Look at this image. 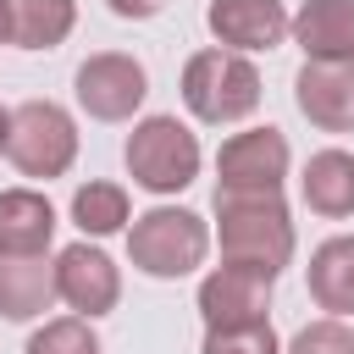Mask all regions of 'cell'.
Returning <instances> with one entry per match:
<instances>
[{"instance_id": "cell-12", "label": "cell", "mask_w": 354, "mask_h": 354, "mask_svg": "<svg viewBox=\"0 0 354 354\" xmlns=\"http://www.w3.org/2000/svg\"><path fill=\"white\" fill-rule=\"evenodd\" d=\"M55 299L50 254H0V321H44Z\"/></svg>"}, {"instance_id": "cell-20", "label": "cell", "mask_w": 354, "mask_h": 354, "mask_svg": "<svg viewBox=\"0 0 354 354\" xmlns=\"http://www.w3.org/2000/svg\"><path fill=\"white\" fill-rule=\"evenodd\" d=\"M199 354H282V337L271 321H243V326H205Z\"/></svg>"}, {"instance_id": "cell-14", "label": "cell", "mask_w": 354, "mask_h": 354, "mask_svg": "<svg viewBox=\"0 0 354 354\" xmlns=\"http://www.w3.org/2000/svg\"><path fill=\"white\" fill-rule=\"evenodd\" d=\"M55 205L39 188H0V254H50Z\"/></svg>"}, {"instance_id": "cell-24", "label": "cell", "mask_w": 354, "mask_h": 354, "mask_svg": "<svg viewBox=\"0 0 354 354\" xmlns=\"http://www.w3.org/2000/svg\"><path fill=\"white\" fill-rule=\"evenodd\" d=\"M0 44H11V28H6V0H0Z\"/></svg>"}, {"instance_id": "cell-18", "label": "cell", "mask_w": 354, "mask_h": 354, "mask_svg": "<svg viewBox=\"0 0 354 354\" xmlns=\"http://www.w3.org/2000/svg\"><path fill=\"white\" fill-rule=\"evenodd\" d=\"M127 221H133V199H127L122 183H105V177L77 183V194H72V227H77L83 238L127 232Z\"/></svg>"}, {"instance_id": "cell-13", "label": "cell", "mask_w": 354, "mask_h": 354, "mask_svg": "<svg viewBox=\"0 0 354 354\" xmlns=\"http://www.w3.org/2000/svg\"><path fill=\"white\" fill-rule=\"evenodd\" d=\"M288 39L304 61H348L354 55V0H304L293 11Z\"/></svg>"}, {"instance_id": "cell-16", "label": "cell", "mask_w": 354, "mask_h": 354, "mask_svg": "<svg viewBox=\"0 0 354 354\" xmlns=\"http://www.w3.org/2000/svg\"><path fill=\"white\" fill-rule=\"evenodd\" d=\"M299 199L326 221L354 216V149H315L299 171Z\"/></svg>"}, {"instance_id": "cell-9", "label": "cell", "mask_w": 354, "mask_h": 354, "mask_svg": "<svg viewBox=\"0 0 354 354\" xmlns=\"http://www.w3.org/2000/svg\"><path fill=\"white\" fill-rule=\"evenodd\" d=\"M199 321L205 326H243V321H271V277L249 266H210L199 277Z\"/></svg>"}, {"instance_id": "cell-15", "label": "cell", "mask_w": 354, "mask_h": 354, "mask_svg": "<svg viewBox=\"0 0 354 354\" xmlns=\"http://www.w3.org/2000/svg\"><path fill=\"white\" fill-rule=\"evenodd\" d=\"M304 282H310V299L315 310L326 315H354V232H332L310 249V266H304Z\"/></svg>"}, {"instance_id": "cell-21", "label": "cell", "mask_w": 354, "mask_h": 354, "mask_svg": "<svg viewBox=\"0 0 354 354\" xmlns=\"http://www.w3.org/2000/svg\"><path fill=\"white\" fill-rule=\"evenodd\" d=\"M282 354H354V326L343 315H315L282 343Z\"/></svg>"}, {"instance_id": "cell-6", "label": "cell", "mask_w": 354, "mask_h": 354, "mask_svg": "<svg viewBox=\"0 0 354 354\" xmlns=\"http://www.w3.org/2000/svg\"><path fill=\"white\" fill-rule=\"evenodd\" d=\"M72 100L88 122H133L149 100V72L127 50H94L72 72Z\"/></svg>"}, {"instance_id": "cell-7", "label": "cell", "mask_w": 354, "mask_h": 354, "mask_svg": "<svg viewBox=\"0 0 354 354\" xmlns=\"http://www.w3.org/2000/svg\"><path fill=\"white\" fill-rule=\"evenodd\" d=\"M293 166L282 127H243L216 149V194H282Z\"/></svg>"}, {"instance_id": "cell-3", "label": "cell", "mask_w": 354, "mask_h": 354, "mask_svg": "<svg viewBox=\"0 0 354 354\" xmlns=\"http://www.w3.org/2000/svg\"><path fill=\"white\" fill-rule=\"evenodd\" d=\"M210 243H216L210 221L188 205H171V199H160L127 221V260H133V271H144L155 282L194 277L205 266Z\"/></svg>"}, {"instance_id": "cell-10", "label": "cell", "mask_w": 354, "mask_h": 354, "mask_svg": "<svg viewBox=\"0 0 354 354\" xmlns=\"http://www.w3.org/2000/svg\"><path fill=\"white\" fill-rule=\"evenodd\" d=\"M293 105L321 133H354V55L348 61H304L293 72Z\"/></svg>"}, {"instance_id": "cell-8", "label": "cell", "mask_w": 354, "mask_h": 354, "mask_svg": "<svg viewBox=\"0 0 354 354\" xmlns=\"http://www.w3.org/2000/svg\"><path fill=\"white\" fill-rule=\"evenodd\" d=\"M55 293L72 315H111L122 304V266L100 249V238H77L55 254Z\"/></svg>"}, {"instance_id": "cell-5", "label": "cell", "mask_w": 354, "mask_h": 354, "mask_svg": "<svg viewBox=\"0 0 354 354\" xmlns=\"http://www.w3.org/2000/svg\"><path fill=\"white\" fill-rule=\"evenodd\" d=\"M83 133L77 116L61 100H22L11 105V133H6V160L17 166V177L28 183H55L77 166Z\"/></svg>"}, {"instance_id": "cell-1", "label": "cell", "mask_w": 354, "mask_h": 354, "mask_svg": "<svg viewBox=\"0 0 354 354\" xmlns=\"http://www.w3.org/2000/svg\"><path fill=\"white\" fill-rule=\"evenodd\" d=\"M216 249L221 260L249 266L277 282L299 249L288 199L282 194H216Z\"/></svg>"}, {"instance_id": "cell-11", "label": "cell", "mask_w": 354, "mask_h": 354, "mask_svg": "<svg viewBox=\"0 0 354 354\" xmlns=\"http://www.w3.org/2000/svg\"><path fill=\"white\" fill-rule=\"evenodd\" d=\"M205 28L216 44L227 50H243V55H260V50H277L288 44V6L282 0H210L205 6Z\"/></svg>"}, {"instance_id": "cell-4", "label": "cell", "mask_w": 354, "mask_h": 354, "mask_svg": "<svg viewBox=\"0 0 354 354\" xmlns=\"http://www.w3.org/2000/svg\"><path fill=\"white\" fill-rule=\"evenodd\" d=\"M122 166H127V177H133L144 194L177 199V194L199 177L205 149H199V133H194L183 116L155 111V116H138V122H133V133H127V144H122Z\"/></svg>"}, {"instance_id": "cell-2", "label": "cell", "mask_w": 354, "mask_h": 354, "mask_svg": "<svg viewBox=\"0 0 354 354\" xmlns=\"http://www.w3.org/2000/svg\"><path fill=\"white\" fill-rule=\"evenodd\" d=\"M183 105L194 122L205 127H238L260 111V66L254 55L243 50H227V44H205L183 61Z\"/></svg>"}, {"instance_id": "cell-22", "label": "cell", "mask_w": 354, "mask_h": 354, "mask_svg": "<svg viewBox=\"0 0 354 354\" xmlns=\"http://www.w3.org/2000/svg\"><path fill=\"white\" fill-rule=\"evenodd\" d=\"M171 0H105V11L111 17H122V22H149V17H160Z\"/></svg>"}, {"instance_id": "cell-17", "label": "cell", "mask_w": 354, "mask_h": 354, "mask_svg": "<svg viewBox=\"0 0 354 354\" xmlns=\"http://www.w3.org/2000/svg\"><path fill=\"white\" fill-rule=\"evenodd\" d=\"M6 28L17 50H55L77 28V0H6Z\"/></svg>"}, {"instance_id": "cell-19", "label": "cell", "mask_w": 354, "mask_h": 354, "mask_svg": "<svg viewBox=\"0 0 354 354\" xmlns=\"http://www.w3.org/2000/svg\"><path fill=\"white\" fill-rule=\"evenodd\" d=\"M22 354H105V348H100V332L88 315H50L28 332Z\"/></svg>"}, {"instance_id": "cell-23", "label": "cell", "mask_w": 354, "mask_h": 354, "mask_svg": "<svg viewBox=\"0 0 354 354\" xmlns=\"http://www.w3.org/2000/svg\"><path fill=\"white\" fill-rule=\"evenodd\" d=\"M6 133H11V111L0 105V155H6Z\"/></svg>"}]
</instances>
